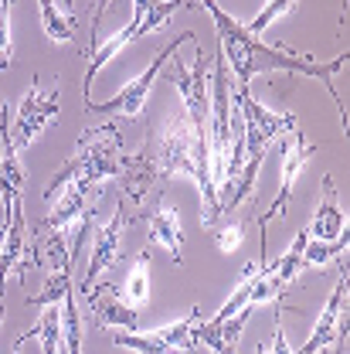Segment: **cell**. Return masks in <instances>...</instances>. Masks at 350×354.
Listing matches in <instances>:
<instances>
[{
    "label": "cell",
    "instance_id": "obj_1",
    "mask_svg": "<svg viewBox=\"0 0 350 354\" xmlns=\"http://www.w3.org/2000/svg\"><path fill=\"white\" fill-rule=\"evenodd\" d=\"M187 7H204L211 17H215V28H218V41H221V55H224V65H231V79L235 86H249L255 75L265 72H286V75H307V79H320L327 86V95H333V102L340 106V95L333 88V72H340L347 65V55L333 58V62H316L313 55H300V51H289V48H269L259 38H252L231 14H224L215 0H187ZM340 120L347 123V113L340 106Z\"/></svg>",
    "mask_w": 350,
    "mask_h": 354
},
{
    "label": "cell",
    "instance_id": "obj_2",
    "mask_svg": "<svg viewBox=\"0 0 350 354\" xmlns=\"http://www.w3.org/2000/svg\"><path fill=\"white\" fill-rule=\"evenodd\" d=\"M157 160L164 177L187 174L194 177L197 191H201V225H218V194H215V180H211V157H208V136L191 127L187 113L167 120V127L157 140Z\"/></svg>",
    "mask_w": 350,
    "mask_h": 354
},
{
    "label": "cell",
    "instance_id": "obj_3",
    "mask_svg": "<svg viewBox=\"0 0 350 354\" xmlns=\"http://www.w3.org/2000/svg\"><path fill=\"white\" fill-rule=\"evenodd\" d=\"M119 160H123V130L119 123H99L88 127L75 147V153L55 171L51 184L44 187V201H51L65 184L82 180L88 187L102 191L109 180L119 177Z\"/></svg>",
    "mask_w": 350,
    "mask_h": 354
},
{
    "label": "cell",
    "instance_id": "obj_4",
    "mask_svg": "<svg viewBox=\"0 0 350 354\" xmlns=\"http://www.w3.org/2000/svg\"><path fill=\"white\" fill-rule=\"evenodd\" d=\"M211 65H215V58L204 51V44H197L191 65H180V62L171 58L167 68H164L167 82L177 86L180 99H184V109H187L191 127L201 133V136H208V113H211V86H208Z\"/></svg>",
    "mask_w": 350,
    "mask_h": 354
},
{
    "label": "cell",
    "instance_id": "obj_5",
    "mask_svg": "<svg viewBox=\"0 0 350 354\" xmlns=\"http://www.w3.org/2000/svg\"><path fill=\"white\" fill-rule=\"evenodd\" d=\"M180 41H194V31H184L180 38H174V41L153 58V65H150L146 72H139L130 86H123L113 99L95 102V106H86V113H95V116H119V120H123V116H126V120H139V116H143V106H146V99H150V88H153V82L160 79V72L167 68V62L177 55Z\"/></svg>",
    "mask_w": 350,
    "mask_h": 354
},
{
    "label": "cell",
    "instance_id": "obj_6",
    "mask_svg": "<svg viewBox=\"0 0 350 354\" xmlns=\"http://www.w3.org/2000/svg\"><path fill=\"white\" fill-rule=\"evenodd\" d=\"M58 109H61V102H58V82H51V86L35 82V86L24 92V99H21V106H17V116H14V123H10L14 147H17V150L31 147V140H35L44 127H51V123L58 120Z\"/></svg>",
    "mask_w": 350,
    "mask_h": 354
},
{
    "label": "cell",
    "instance_id": "obj_7",
    "mask_svg": "<svg viewBox=\"0 0 350 354\" xmlns=\"http://www.w3.org/2000/svg\"><path fill=\"white\" fill-rule=\"evenodd\" d=\"M289 136H293V140L282 143V184H279V194H275V201L269 205V212L259 218V249H262V259H265V225L286 215V205H289V198H293V187H296L300 174H303V167H307L309 160H313V153H316V143H309L307 136H303V130H293Z\"/></svg>",
    "mask_w": 350,
    "mask_h": 354
},
{
    "label": "cell",
    "instance_id": "obj_8",
    "mask_svg": "<svg viewBox=\"0 0 350 354\" xmlns=\"http://www.w3.org/2000/svg\"><path fill=\"white\" fill-rule=\"evenodd\" d=\"M347 269L340 272V283L333 286L327 307L320 313L309 341L296 354H327V351H344V337H347Z\"/></svg>",
    "mask_w": 350,
    "mask_h": 354
},
{
    "label": "cell",
    "instance_id": "obj_9",
    "mask_svg": "<svg viewBox=\"0 0 350 354\" xmlns=\"http://www.w3.org/2000/svg\"><path fill=\"white\" fill-rule=\"evenodd\" d=\"M136 215H126L123 212V201L119 208L113 212V218L106 221L102 228H95V242H92V252H88V266H86V276H82V293L95 290V279L102 272H109L113 266L123 259V228L130 225Z\"/></svg>",
    "mask_w": 350,
    "mask_h": 354
},
{
    "label": "cell",
    "instance_id": "obj_10",
    "mask_svg": "<svg viewBox=\"0 0 350 354\" xmlns=\"http://www.w3.org/2000/svg\"><path fill=\"white\" fill-rule=\"evenodd\" d=\"M123 184V194L130 198V205H143L150 187H157L164 180V171H160V160H157V147H153V136L146 133L139 153H123L119 160V177Z\"/></svg>",
    "mask_w": 350,
    "mask_h": 354
},
{
    "label": "cell",
    "instance_id": "obj_11",
    "mask_svg": "<svg viewBox=\"0 0 350 354\" xmlns=\"http://www.w3.org/2000/svg\"><path fill=\"white\" fill-rule=\"evenodd\" d=\"M0 143H3V153H0V212L10 215L14 205L21 201V191H24V180H28L24 164L17 157V147L10 140V106L0 120Z\"/></svg>",
    "mask_w": 350,
    "mask_h": 354
},
{
    "label": "cell",
    "instance_id": "obj_12",
    "mask_svg": "<svg viewBox=\"0 0 350 354\" xmlns=\"http://www.w3.org/2000/svg\"><path fill=\"white\" fill-rule=\"evenodd\" d=\"M86 300L99 327H106V330H139L136 310L119 300V290L116 286H95V290L86 293Z\"/></svg>",
    "mask_w": 350,
    "mask_h": 354
},
{
    "label": "cell",
    "instance_id": "obj_13",
    "mask_svg": "<svg viewBox=\"0 0 350 354\" xmlns=\"http://www.w3.org/2000/svg\"><path fill=\"white\" fill-rule=\"evenodd\" d=\"M307 232L313 239H320V242H333V239H344L347 235V215L340 212L337 184H333L330 174L323 177V184H320V208H316V215H313Z\"/></svg>",
    "mask_w": 350,
    "mask_h": 354
},
{
    "label": "cell",
    "instance_id": "obj_14",
    "mask_svg": "<svg viewBox=\"0 0 350 354\" xmlns=\"http://www.w3.org/2000/svg\"><path fill=\"white\" fill-rule=\"evenodd\" d=\"M28 252H31V266L51 272H72V249L65 232H31L28 239Z\"/></svg>",
    "mask_w": 350,
    "mask_h": 354
},
{
    "label": "cell",
    "instance_id": "obj_15",
    "mask_svg": "<svg viewBox=\"0 0 350 354\" xmlns=\"http://www.w3.org/2000/svg\"><path fill=\"white\" fill-rule=\"evenodd\" d=\"M150 242L167 245L171 256H174V263L177 266L184 263V232H180V218H177V212L171 205H164V198H160V205H157V212H153V218H150Z\"/></svg>",
    "mask_w": 350,
    "mask_h": 354
},
{
    "label": "cell",
    "instance_id": "obj_16",
    "mask_svg": "<svg viewBox=\"0 0 350 354\" xmlns=\"http://www.w3.org/2000/svg\"><path fill=\"white\" fill-rule=\"evenodd\" d=\"M31 337H41V351L44 354H61V304L44 307L41 320L14 341V354H21L24 341H31Z\"/></svg>",
    "mask_w": 350,
    "mask_h": 354
},
{
    "label": "cell",
    "instance_id": "obj_17",
    "mask_svg": "<svg viewBox=\"0 0 350 354\" xmlns=\"http://www.w3.org/2000/svg\"><path fill=\"white\" fill-rule=\"evenodd\" d=\"M146 266H150V245L136 256L130 276H126V283H123V293H119V300L133 310L139 307V304H146V293H150V272H146Z\"/></svg>",
    "mask_w": 350,
    "mask_h": 354
},
{
    "label": "cell",
    "instance_id": "obj_18",
    "mask_svg": "<svg viewBox=\"0 0 350 354\" xmlns=\"http://www.w3.org/2000/svg\"><path fill=\"white\" fill-rule=\"evenodd\" d=\"M38 7H41V28L51 41H58V44L75 41V17L72 14L58 10L55 0H38Z\"/></svg>",
    "mask_w": 350,
    "mask_h": 354
},
{
    "label": "cell",
    "instance_id": "obj_19",
    "mask_svg": "<svg viewBox=\"0 0 350 354\" xmlns=\"http://www.w3.org/2000/svg\"><path fill=\"white\" fill-rule=\"evenodd\" d=\"M61 348L68 354H82V313L75 307V293L61 297Z\"/></svg>",
    "mask_w": 350,
    "mask_h": 354
},
{
    "label": "cell",
    "instance_id": "obj_20",
    "mask_svg": "<svg viewBox=\"0 0 350 354\" xmlns=\"http://www.w3.org/2000/svg\"><path fill=\"white\" fill-rule=\"evenodd\" d=\"M344 249H347V235L333 239V242L307 239V245H303V269H323V266L333 263L337 256H344Z\"/></svg>",
    "mask_w": 350,
    "mask_h": 354
},
{
    "label": "cell",
    "instance_id": "obj_21",
    "mask_svg": "<svg viewBox=\"0 0 350 354\" xmlns=\"http://www.w3.org/2000/svg\"><path fill=\"white\" fill-rule=\"evenodd\" d=\"M296 3H300V0H269L262 10H259V17H252V21H249V24H242V28H245L252 38H259L269 24H275L279 17H286L289 10H296Z\"/></svg>",
    "mask_w": 350,
    "mask_h": 354
},
{
    "label": "cell",
    "instance_id": "obj_22",
    "mask_svg": "<svg viewBox=\"0 0 350 354\" xmlns=\"http://www.w3.org/2000/svg\"><path fill=\"white\" fill-rule=\"evenodd\" d=\"M72 290V272H51L48 276V283H44V290L38 297H28V304L31 307H51V304H61V297Z\"/></svg>",
    "mask_w": 350,
    "mask_h": 354
},
{
    "label": "cell",
    "instance_id": "obj_23",
    "mask_svg": "<svg viewBox=\"0 0 350 354\" xmlns=\"http://www.w3.org/2000/svg\"><path fill=\"white\" fill-rule=\"evenodd\" d=\"M245 225L249 221H224V225H215V242H218L221 252H235L238 245H242V239H245Z\"/></svg>",
    "mask_w": 350,
    "mask_h": 354
},
{
    "label": "cell",
    "instance_id": "obj_24",
    "mask_svg": "<svg viewBox=\"0 0 350 354\" xmlns=\"http://www.w3.org/2000/svg\"><path fill=\"white\" fill-rule=\"evenodd\" d=\"M10 0H0V68H10L14 58V35H10Z\"/></svg>",
    "mask_w": 350,
    "mask_h": 354
},
{
    "label": "cell",
    "instance_id": "obj_25",
    "mask_svg": "<svg viewBox=\"0 0 350 354\" xmlns=\"http://www.w3.org/2000/svg\"><path fill=\"white\" fill-rule=\"evenodd\" d=\"M116 0H92V28H88V35H92V48L99 44V24H102V17H106V10L113 7ZM88 48V51H92Z\"/></svg>",
    "mask_w": 350,
    "mask_h": 354
},
{
    "label": "cell",
    "instance_id": "obj_26",
    "mask_svg": "<svg viewBox=\"0 0 350 354\" xmlns=\"http://www.w3.org/2000/svg\"><path fill=\"white\" fill-rule=\"evenodd\" d=\"M3 113H7V102H0V120H3Z\"/></svg>",
    "mask_w": 350,
    "mask_h": 354
},
{
    "label": "cell",
    "instance_id": "obj_27",
    "mask_svg": "<svg viewBox=\"0 0 350 354\" xmlns=\"http://www.w3.org/2000/svg\"><path fill=\"white\" fill-rule=\"evenodd\" d=\"M0 324H3V304H0Z\"/></svg>",
    "mask_w": 350,
    "mask_h": 354
},
{
    "label": "cell",
    "instance_id": "obj_28",
    "mask_svg": "<svg viewBox=\"0 0 350 354\" xmlns=\"http://www.w3.org/2000/svg\"><path fill=\"white\" fill-rule=\"evenodd\" d=\"M65 3H68V0H65ZM68 10H72V3H68Z\"/></svg>",
    "mask_w": 350,
    "mask_h": 354
}]
</instances>
